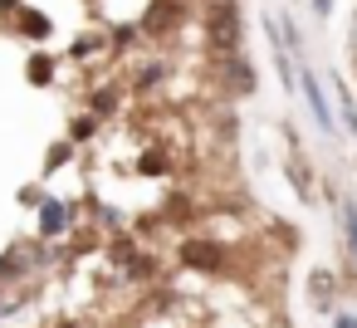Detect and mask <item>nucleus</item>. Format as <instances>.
I'll return each mask as SVG.
<instances>
[{
  "mask_svg": "<svg viewBox=\"0 0 357 328\" xmlns=\"http://www.w3.org/2000/svg\"><path fill=\"white\" fill-rule=\"evenodd\" d=\"M176 260H181L186 269H206V274H215V269H225V250H220L215 240H181V250H176Z\"/></svg>",
  "mask_w": 357,
  "mask_h": 328,
  "instance_id": "obj_1",
  "label": "nucleus"
},
{
  "mask_svg": "<svg viewBox=\"0 0 357 328\" xmlns=\"http://www.w3.org/2000/svg\"><path fill=\"white\" fill-rule=\"evenodd\" d=\"M347 240H352V255H357V211H347Z\"/></svg>",
  "mask_w": 357,
  "mask_h": 328,
  "instance_id": "obj_8",
  "label": "nucleus"
},
{
  "mask_svg": "<svg viewBox=\"0 0 357 328\" xmlns=\"http://www.w3.org/2000/svg\"><path fill=\"white\" fill-rule=\"evenodd\" d=\"M59 225H64V211H59V206H54V211H50V216H45V230H59Z\"/></svg>",
  "mask_w": 357,
  "mask_h": 328,
  "instance_id": "obj_6",
  "label": "nucleus"
},
{
  "mask_svg": "<svg viewBox=\"0 0 357 328\" xmlns=\"http://www.w3.org/2000/svg\"><path fill=\"white\" fill-rule=\"evenodd\" d=\"M172 15H176V0H157V6L147 10V30H167Z\"/></svg>",
  "mask_w": 357,
  "mask_h": 328,
  "instance_id": "obj_4",
  "label": "nucleus"
},
{
  "mask_svg": "<svg viewBox=\"0 0 357 328\" xmlns=\"http://www.w3.org/2000/svg\"><path fill=\"white\" fill-rule=\"evenodd\" d=\"M93 108H98V113H113V108H118V94H113V89H98V94H93Z\"/></svg>",
  "mask_w": 357,
  "mask_h": 328,
  "instance_id": "obj_5",
  "label": "nucleus"
},
{
  "mask_svg": "<svg viewBox=\"0 0 357 328\" xmlns=\"http://www.w3.org/2000/svg\"><path fill=\"white\" fill-rule=\"evenodd\" d=\"M313 289H318V299H328V289H333V279H328V274H313Z\"/></svg>",
  "mask_w": 357,
  "mask_h": 328,
  "instance_id": "obj_7",
  "label": "nucleus"
},
{
  "mask_svg": "<svg viewBox=\"0 0 357 328\" xmlns=\"http://www.w3.org/2000/svg\"><path fill=\"white\" fill-rule=\"evenodd\" d=\"M211 40H215V45H235V40H240V25H235V10H230V6L211 15Z\"/></svg>",
  "mask_w": 357,
  "mask_h": 328,
  "instance_id": "obj_2",
  "label": "nucleus"
},
{
  "mask_svg": "<svg viewBox=\"0 0 357 328\" xmlns=\"http://www.w3.org/2000/svg\"><path fill=\"white\" fill-rule=\"evenodd\" d=\"M303 98H308L313 118H318L323 128H333V113H328V103H323V94H318V79H313V74H303Z\"/></svg>",
  "mask_w": 357,
  "mask_h": 328,
  "instance_id": "obj_3",
  "label": "nucleus"
}]
</instances>
